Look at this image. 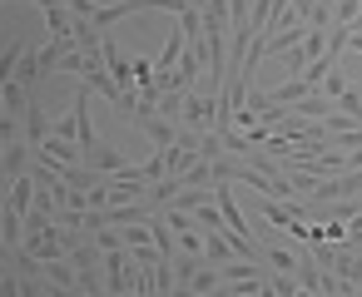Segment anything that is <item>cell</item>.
I'll return each instance as SVG.
<instances>
[{
	"label": "cell",
	"instance_id": "cell-1",
	"mask_svg": "<svg viewBox=\"0 0 362 297\" xmlns=\"http://www.w3.org/2000/svg\"><path fill=\"white\" fill-rule=\"evenodd\" d=\"M179 124H184V129H218V95H199V90H189Z\"/></svg>",
	"mask_w": 362,
	"mask_h": 297
},
{
	"label": "cell",
	"instance_id": "cell-2",
	"mask_svg": "<svg viewBox=\"0 0 362 297\" xmlns=\"http://www.w3.org/2000/svg\"><path fill=\"white\" fill-rule=\"evenodd\" d=\"M85 169H95V174H105V178H115V174H124L129 164H124V149H115V144H105V139H95V144L85 149Z\"/></svg>",
	"mask_w": 362,
	"mask_h": 297
},
{
	"label": "cell",
	"instance_id": "cell-3",
	"mask_svg": "<svg viewBox=\"0 0 362 297\" xmlns=\"http://www.w3.org/2000/svg\"><path fill=\"white\" fill-rule=\"evenodd\" d=\"M30 164H35V149H30L25 139H16V144H0V174H6L11 183H16L21 174H30Z\"/></svg>",
	"mask_w": 362,
	"mask_h": 297
},
{
	"label": "cell",
	"instance_id": "cell-4",
	"mask_svg": "<svg viewBox=\"0 0 362 297\" xmlns=\"http://www.w3.org/2000/svg\"><path fill=\"white\" fill-rule=\"evenodd\" d=\"M21 129H25V144H30V149H40V144L50 139V124H45V114H40V99H30V104H25Z\"/></svg>",
	"mask_w": 362,
	"mask_h": 297
},
{
	"label": "cell",
	"instance_id": "cell-5",
	"mask_svg": "<svg viewBox=\"0 0 362 297\" xmlns=\"http://www.w3.org/2000/svg\"><path fill=\"white\" fill-rule=\"evenodd\" d=\"M139 129L154 139V149H174V144H179V134H184V124H174V119H159V114H154V119H144Z\"/></svg>",
	"mask_w": 362,
	"mask_h": 297
},
{
	"label": "cell",
	"instance_id": "cell-6",
	"mask_svg": "<svg viewBox=\"0 0 362 297\" xmlns=\"http://www.w3.org/2000/svg\"><path fill=\"white\" fill-rule=\"evenodd\" d=\"M6 208H11V213H21V218L35 208V178H30V174H21V178L11 183V193H6Z\"/></svg>",
	"mask_w": 362,
	"mask_h": 297
},
{
	"label": "cell",
	"instance_id": "cell-7",
	"mask_svg": "<svg viewBox=\"0 0 362 297\" xmlns=\"http://www.w3.org/2000/svg\"><path fill=\"white\" fill-rule=\"evenodd\" d=\"M228 257H238V253H233V243H228V233H223V228H214V233H204V262H214V267H223Z\"/></svg>",
	"mask_w": 362,
	"mask_h": 297
},
{
	"label": "cell",
	"instance_id": "cell-8",
	"mask_svg": "<svg viewBox=\"0 0 362 297\" xmlns=\"http://www.w3.org/2000/svg\"><path fill=\"white\" fill-rule=\"evenodd\" d=\"M45 282H50V287H70V292H80V272H75V262H70V257L45 262Z\"/></svg>",
	"mask_w": 362,
	"mask_h": 297
},
{
	"label": "cell",
	"instance_id": "cell-9",
	"mask_svg": "<svg viewBox=\"0 0 362 297\" xmlns=\"http://www.w3.org/2000/svg\"><path fill=\"white\" fill-rule=\"evenodd\" d=\"M263 267H273V272H298V253L283 248V243H263Z\"/></svg>",
	"mask_w": 362,
	"mask_h": 297
},
{
	"label": "cell",
	"instance_id": "cell-10",
	"mask_svg": "<svg viewBox=\"0 0 362 297\" xmlns=\"http://www.w3.org/2000/svg\"><path fill=\"white\" fill-rule=\"evenodd\" d=\"M30 99H35V95H30V90H25V85H21V80H11V85H6V90H0V104H6V109H0V114H16V119H21V114H25V104H30Z\"/></svg>",
	"mask_w": 362,
	"mask_h": 297
},
{
	"label": "cell",
	"instance_id": "cell-11",
	"mask_svg": "<svg viewBox=\"0 0 362 297\" xmlns=\"http://www.w3.org/2000/svg\"><path fill=\"white\" fill-rule=\"evenodd\" d=\"M16 80H21L30 95L40 90V80H45V70H40V50H25V55H21V70H16Z\"/></svg>",
	"mask_w": 362,
	"mask_h": 297
},
{
	"label": "cell",
	"instance_id": "cell-12",
	"mask_svg": "<svg viewBox=\"0 0 362 297\" xmlns=\"http://www.w3.org/2000/svg\"><path fill=\"white\" fill-rule=\"evenodd\" d=\"M189 287H194V297H204V292L223 287V267H214V262H199V272L189 277Z\"/></svg>",
	"mask_w": 362,
	"mask_h": 297
},
{
	"label": "cell",
	"instance_id": "cell-13",
	"mask_svg": "<svg viewBox=\"0 0 362 297\" xmlns=\"http://www.w3.org/2000/svg\"><path fill=\"white\" fill-rule=\"evenodd\" d=\"M21 55H25V45H21V40H11L6 50H0V90H6V85L16 80V70H21Z\"/></svg>",
	"mask_w": 362,
	"mask_h": 297
},
{
	"label": "cell",
	"instance_id": "cell-14",
	"mask_svg": "<svg viewBox=\"0 0 362 297\" xmlns=\"http://www.w3.org/2000/svg\"><path fill=\"white\" fill-rule=\"evenodd\" d=\"M119 243L129 253H139V248H154V233H149V223H124L119 228Z\"/></svg>",
	"mask_w": 362,
	"mask_h": 297
},
{
	"label": "cell",
	"instance_id": "cell-15",
	"mask_svg": "<svg viewBox=\"0 0 362 297\" xmlns=\"http://www.w3.org/2000/svg\"><path fill=\"white\" fill-rule=\"evenodd\" d=\"M149 233H154V248L164 253V262H174V233H169L164 213H154V218H149Z\"/></svg>",
	"mask_w": 362,
	"mask_h": 297
},
{
	"label": "cell",
	"instance_id": "cell-16",
	"mask_svg": "<svg viewBox=\"0 0 362 297\" xmlns=\"http://www.w3.org/2000/svg\"><path fill=\"white\" fill-rule=\"evenodd\" d=\"M223 154H228V149H223V134H218V129H199V159L214 164V159H223Z\"/></svg>",
	"mask_w": 362,
	"mask_h": 297
},
{
	"label": "cell",
	"instance_id": "cell-17",
	"mask_svg": "<svg viewBox=\"0 0 362 297\" xmlns=\"http://www.w3.org/2000/svg\"><path fill=\"white\" fill-rule=\"evenodd\" d=\"M347 40H352V25H327V60L337 65V55L347 50Z\"/></svg>",
	"mask_w": 362,
	"mask_h": 297
},
{
	"label": "cell",
	"instance_id": "cell-18",
	"mask_svg": "<svg viewBox=\"0 0 362 297\" xmlns=\"http://www.w3.org/2000/svg\"><path fill=\"white\" fill-rule=\"evenodd\" d=\"M342 90H352V85H347V70H327V75H322V90H317V95L337 104V95H342Z\"/></svg>",
	"mask_w": 362,
	"mask_h": 297
},
{
	"label": "cell",
	"instance_id": "cell-19",
	"mask_svg": "<svg viewBox=\"0 0 362 297\" xmlns=\"http://www.w3.org/2000/svg\"><path fill=\"white\" fill-rule=\"evenodd\" d=\"M50 134H55V139H70V144H80V114L70 109L60 124H50Z\"/></svg>",
	"mask_w": 362,
	"mask_h": 297
},
{
	"label": "cell",
	"instance_id": "cell-20",
	"mask_svg": "<svg viewBox=\"0 0 362 297\" xmlns=\"http://www.w3.org/2000/svg\"><path fill=\"white\" fill-rule=\"evenodd\" d=\"M159 213H164V223H169L174 233H194V228H199L194 213H184V208H159Z\"/></svg>",
	"mask_w": 362,
	"mask_h": 297
},
{
	"label": "cell",
	"instance_id": "cell-21",
	"mask_svg": "<svg viewBox=\"0 0 362 297\" xmlns=\"http://www.w3.org/2000/svg\"><path fill=\"white\" fill-rule=\"evenodd\" d=\"M337 109H342L352 124H362V95H357V90H342V95H337Z\"/></svg>",
	"mask_w": 362,
	"mask_h": 297
},
{
	"label": "cell",
	"instance_id": "cell-22",
	"mask_svg": "<svg viewBox=\"0 0 362 297\" xmlns=\"http://www.w3.org/2000/svg\"><path fill=\"white\" fill-rule=\"evenodd\" d=\"M16 139H25L21 119H16V114H0V144H16Z\"/></svg>",
	"mask_w": 362,
	"mask_h": 297
},
{
	"label": "cell",
	"instance_id": "cell-23",
	"mask_svg": "<svg viewBox=\"0 0 362 297\" xmlns=\"http://www.w3.org/2000/svg\"><path fill=\"white\" fill-rule=\"evenodd\" d=\"M347 50H352V55H362V25H352V40H347Z\"/></svg>",
	"mask_w": 362,
	"mask_h": 297
},
{
	"label": "cell",
	"instance_id": "cell-24",
	"mask_svg": "<svg viewBox=\"0 0 362 297\" xmlns=\"http://www.w3.org/2000/svg\"><path fill=\"white\" fill-rule=\"evenodd\" d=\"M6 193H11V178H6V174H0V203H6Z\"/></svg>",
	"mask_w": 362,
	"mask_h": 297
}]
</instances>
